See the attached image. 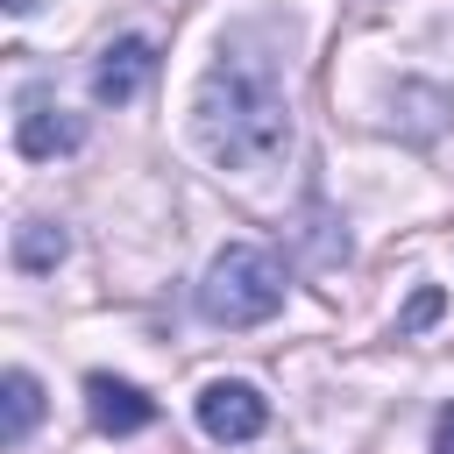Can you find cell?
<instances>
[{
    "mask_svg": "<svg viewBox=\"0 0 454 454\" xmlns=\"http://www.w3.org/2000/svg\"><path fill=\"white\" fill-rule=\"evenodd\" d=\"M78 142H85V121L64 114V106H28V114L14 121V149H21L28 163H43V156H71Z\"/></svg>",
    "mask_w": 454,
    "mask_h": 454,
    "instance_id": "8992f818",
    "label": "cell"
},
{
    "mask_svg": "<svg viewBox=\"0 0 454 454\" xmlns=\"http://www.w3.org/2000/svg\"><path fill=\"white\" fill-rule=\"evenodd\" d=\"M199 426H206V440H255L262 426H270V404H262V390L255 383H241V376H213L206 390H199Z\"/></svg>",
    "mask_w": 454,
    "mask_h": 454,
    "instance_id": "3957f363",
    "label": "cell"
},
{
    "mask_svg": "<svg viewBox=\"0 0 454 454\" xmlns=\"http://www.w3.org/2000/svg\"><path fill=\"white\" fill-rule=\"evenodd\" d=\"M277 305H284V270L255 241H227L199 277V312L213 326H262Z\"/></svg>",
    "mask_w": 454,
    "mask_h": 454,
    "instance_id": "7a4b0ae2",
    "label": "cell"
},
{
    "mask_svg": "<svg viewBox=\"0 0 454 454\" xmlns=\"http://www.w3.org/2000/svg\"><path fill=\"white\" fill-rule=\"evenodd\" d=\"M192 135L199 149L220 163V170H262L284 156L291 142V106H284V85L262 57H241V50H220L192 92Z\"/></svg>",
    "mask_w": 454,
    "mask_h": 454,
    "instance_id": "6da1fadb",
    "label": "cell"
},
{
    "mask_svg": "<svg viewBox=\"0 0 454 454\" xmlns=\"http://www.w3.org/2000/svg\"><path fill=\"white\" fill-rule=\"evenodd\" d=\"M149 71H156L149 35H121V43H106L99 64H92V99H99V106H128V99L149 85Z\"/></svg>",
    "mask_w": 454,
    "mask_h": 454,
    "instance_id": "277c9868",
    "label": "cell"
},
{
    "mask_svg": "<svg viewBox=\"0 0 454 454\" xmlns=\"http://www.w3.org/2000/svg\"><path fill=\"white\" fill-rule=\"evenodd\" d=\"M64 227H50V220H21L14 227V270H57L64 262Z\"/></svg>",
    "mask_w": 454,
    "mask_h": 454,
    "instance_id": "ba28073f",
    "label": "cell"
},
{
    "mask_svg": "<svg viewBox=\"0 0 454 454\" xmlns=\"http://www.w3.org/2000/svg\"><path fill=\"white\" fill-rule=\"evenodd\" d=\"M7 7H14V14H28V7H35V0H7Z\"/></svg>",
    "mask_w": 454,
    "mask_h": 454,
    "instance_id": "8fae6325",
    "label": "cell"
},
{
    "mask_svg": "<svg viewBox=\"0 0 454 454\" xmlns=\"http://www.w3.org/2000/svg\"><path fill=\"white\" fill-rule=\"evenodd\" d=\"M440 305H447V298H440V291H433V284H426V291H419V298H411V305H404V319H397V333H419V326H426V319H440Z\"/></svg>",
    "mask_w": 454,
    "mask_h": 454,
    "instance_id": "9c48e42d",
    "label": "cell"
},
{
    "mask_svg": "<svg viewBox=\"0 0 454 454\" xmlns=\"http://www.w3.org/2000/svg\"><path fill=\"white\" fill-rule=\"evenodd\" d=\"M43 419V383L28 369H7L0 376V447H21Z\"/></svg>",
    "mask_w": 454,
    "mask_h": 454,
    "instance_id": "52a82bcc",
    "label": "cell"
},
{
    "mask_svg": "<svg viewBox=\"0 0 454 454\" xmlns=\"http://www.w3.org/2000/svg\"><path fill=\"white\" fill-rule=\"evenodd\" d=\"M433 454H454V404L433 419Z\"/></svg>",
    "mask_w": 454,
    "mask_h": 454,
    "instance_id": "30bf717a",
    "label": "cell"
},
{
    "mask_svg": "<svg viewBox=\"0 0 454 454\" xmlns=\"http://www.w3.org/2000/svg\"><path fill=\"white\" fill-rule=\"evenodd\" d=\"M85 411H92V426L99 433H114V440H128V433H142L149 419H156V404L135 390V383H121V376H85Z\"/></svg>",
    "mask_w": 454,
    "mask_h": 454,
    "instance_id": "5b68a950",
    "label": "cell"
}]
</instances>
